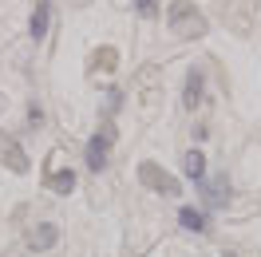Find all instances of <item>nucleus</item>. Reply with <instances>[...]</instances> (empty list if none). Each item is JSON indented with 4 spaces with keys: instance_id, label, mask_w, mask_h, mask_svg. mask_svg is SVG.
I'll return each mask as SVG.
<instances>
[{
    "instance_id": "obj_8",
    "label": "nucleus",
    "mask_w": 261,
    "mask_h": 257,
    "mask_svg": "<svg viewBox=\"0 0 261 257\" xmlns=\"http://www.w3.org/2000/svg\"><path fill=\"white\" fill-rule=\"evenodd\" d=\"M182 178L194 182V186H202V182L210 178V170H206V155H202L198 146H190V150L182 155Z\"/></svg>"
},
{
    "instance_id": "obj_3",
    "label": "nucleus",
    "mask_w": 261,
    "mask_h": 257,
    "mask_svg": "<svg viewBox=\"0 0 261 257\" xmlns=\"http://www.w3.org/2000/svg\"><path fill=\"white\" fill-rule=\"evenodd\" d=\"M139 182H143L147 190L163 194V198H178L182 194V182L174 174H166L159 162H139Z\"/></svg>"
},
{
    "instance_id": "obj_1",
    "label": "nucleus",
    "mask_w": 261,
    "mask_h": 257,
    "mask_svg": "<svg viewBox=\"0 0 261 257\" xmlns=\"http://www.w3.org/2000/svg\"><path fill=\"white\" fill-rule=\"evenodd\" d=\"M166 28L178 36V40H202V36L210 32V20L202 16L190 0H174L166 8Z\"/></svg>"
},
{
    "instance_id": "obj_5",
    "label": "nucleus",
    "mask_w": 261,
    "mask_h": 257,
    "mask_svg": "<svg viewBox=\"0 0 261 257\" xmlns=\"http://www.w3.org/2000/svg\"><path fill=\"white\" fill-rule=\"evenodd\" d=\"M202 99H206V67H190L182 80V107L194 111V107H202Z\"/></svg>"
},
{
    "instance_id": "obj_6",
    "label": "nucleus",
    "mask_w": 261,
    "mask_h": 257,
    "mask_svg": "<svg viewBox=\"0 0 261 257\" xmlns=\"http://www.w3.org/2000/svg\"><path fill=\"white\" fill-rule=\"evenodd\" d=\"M56 241H60V225H56V222H36L32 229H28L24 245H28L32 253H48Z\"/></svg>"
},
{
    "instance_id": "obj_2",
    "label": "nucleus",
    "mask_w": 261,
    "mask_h": 257,
    "mask_svg": "<svg viewBox=\"0 0 261 257\" xmlns=\"http://www.w3.org/2000/svg\"><path fill=\"white\" fill-rule=\"evenodd\" d=\"M115 139H119V131H115V123L107 119L103 127L83 143V162H87V170L91 174H99V170H107V162H111V146H115Z\"/></svg>"
},
{
    "instance_id": "obj_9",
    "label": "nucleus",
    "mask_w": 261,
    "mask_h": 257,
    "mask_svg": "<svg viewBox=\"0 0 261 257\" xmlns=\"http://www.w3.org/2000/svg\"><path fill=\"white\" fill-rule=\"evenodd\" d=\"M48 28H51V0H36L32 16H28V36L40 44V40L48 36Z\"/></svg>"
},
{
    "instance_id": "obj_11",
    "label": "nucleus",
    "mask_w": 261,
    "mask_h": 257,
    "mask_svg": "<svg viewBox=\"0 0 261 257\" xmlns=\"http://www.w3.org/2000/svg\"><path fill=\"white\" fill-rule=\"evenodd\" d=\"M75 182H80V178H75L71 166H60V170H51V174L44 178V186H48L51 194H71V190H75Z\"/></svg>"
},
{
    "instance_id": "obj_14",
    "label": "nucleus",
    "mask_w": 261,
    "mask_h": 257,
    "mask_svg": "<svg viewBox=\"0 0 261 257\" xmlns=\"http://www.w3.org/2000/svg\"><path fill=\"white\" fill-rule=\"evenodd\" d=\"M119 103H123V95H119V91H111V95H107V111H119Z\"/></svg>"
},
{
    "instance_id": "obj_13",
    "label": "nucleus",
    "mask_w": 261,
    "mask_h": 257,
    "mask_svg": "<svg viewBox=\"0 0 261 257\" xmlns=\"http://www.w3.org/2000/svg\"><path fill=\"white\" fill-rule=\"evenodd\" d=\"M24 119H28V127H44V107H40V103H36V99H32V103H28V111H24Z\"/></svg>"
},
{
    "instance_id": "obj_4",
    "label": "nucleus",
    "mask_w": 261,
    "mask_h": 257,
    "mask_svg": "<svg viewBox=\"0 0 261 257\" xmlns=\"http://www.w3.org/2000/svg\"><path fill=\"white\" fill-rule=\"evenodd\" d=\"M198 190H202V210H206V214H210V210H226L229 202H233V186H229V178H226V174L206 178Z\"/></svg>"
},
{
    "instance_id": "obj_12",
    "label": "nucleus",
    "mask_w": 261,
    "mask_h": 257,
    "mask_svg": "<svg viewBox=\"0 0 261 257\" xmlns=\"http://www.w3.org/2000/svg\"><path fill=\"white\" fill-rule=\"evenodd\" d=\"M130 8H135V12H139L143 20H159V16H163L159 0H130Z\"/></svg>"
},
{
    "instance_id": "obj_10",
    "label": "nucleus",
    "mask_w": 261,
    "mask_h": 257,
    "mask_svg": "<svg viewBox=\"0 0 261 257\" xmlns=\"http://www.w3.org/2000/svg\"><path fill=\"white\" fill-rule=\"evenodd\" d=\"M0 159L8 162V170H12V174H28V155L20 150V143H16V139L0 135Z\"/></svg>"
},
{
    "instance_id": "obj_7",
    "label": "nucleus",
    "mask_w": 261,
    "mask_h": 257,
    "mask_svg": "<svg viewBox=\"0 0 261 257\" xmlns=\"http://www.w3.org/2000/svg\"><path fill=\"white\" fill-rule=\"evenodd\" d=\"M178 229L202 238V234H210V214L202 206H178Z\"/></svg>"
}]
</instances>
